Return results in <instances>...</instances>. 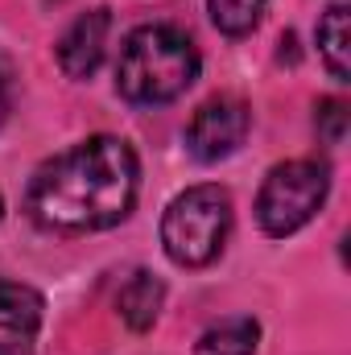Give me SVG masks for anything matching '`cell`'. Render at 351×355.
Wrapping results in <instances>:
<instances>
[{
  "mask_svg": "<svg viewBox=\"0 0 351 355\" xmlns=\"http://www.w3.org/2000/svg\"><path fill=\"white\" fill-rule=\"evenodd\" d=\"M42 314H46V302H42V293L33 285L0 277V331L33 335L42 327Z\"/></svg>",
  "mask_w": 351,
  "mask_h": 355,
  "instance_id": "obj_8",
  "label": "cell"
},
{
  "mask_svg": "<svg viewBox=\"0 0 351 355\" xmlns=\"http://www.w3.org/2000/svg\"><path fill=\"white\" fill-rule=\"evenodd\" d=\"M0 355H29V343H0Z\"/></svg>",
  "mask_w": 351,
  "mask_h": 355,
  "instance_id": "obj_14",
  "label": "cell"
},
{
  "mask_svg": "<svg viewBox=\"0 0 351 355\" xmlns=\"http://www.w3.org/2000/svg\"><path fill=\"white\" fill-rule=\"evenodd\" d=\"M0 215H4V202H0Z\"/></svg>",
  "mask_w": 351,
  "mask_h": 355,
  "instance_id": "obj_15",
  "label": "cell"
},
{
  "mask_svg": "<svg viewBox=\"0 0 351 355\" xmlns=\"http://www.w3.org/2000/svg\"><path fill=\"white\" fill-rule=\"evenodd\" d=\"M198 50L174 25H141L124 37L116 58V91L128 103H170L198 79Z\"/></svg>",
  "mask_w": 351,
  "mask_h": 355,
  "instance_id": "obj_2",
  "label": "cell"
},
{
  "mask_svg": "<svg viewBox=\"0 0 351 355\" xmlns=\"http://www.w3.org/2000/svg\"><path fill=\"white\" fill-rule=\"evenodd\" d=\"M137 186H141V166L132 145L99 132L37 166L25 190V211L46 232L62 236L103 232L128 219Z\"/></svg>",
  "mask_w": 351,
  "mask_h": 355,
  "instance_id": "obj_1",
  "label": "cell"
},
{
  "mask_svg": "<svg viewBox=\"0 0 351 355\" xmlns=\"http://www.w3.org/2000/svg\"><path fill=\"white\" fill-rule=\"evenodd\" d=\"M318 54L331 71V79L348 83L351 79V67H348V54H351V33H348V4H331L318 21Z\"/></svg>",
  "mask_w": 351,
  "mask_h": 355,
  "instance_id": "obj_9",
  "label": "cell"
},
{
  "mask_svg": "<svg viewBox=\"0 0 351 355\" xmlns=\"http://www.w3.org/2000/svg\"><path fill=\"white\" fill-rule=\"evenodd\" d=\"M327 190H331V170L314 157H293V162L273 166L261 194H257L261 232L273 236V240H285V236L302 232L318 215V207L327 202Z\"/></svg>",
  "mask_w": 351,
  "mask_h": 355,
  "instance_id": "obj_4",
  "label": "cell"
},
{
  "mask_svg": "<svg viewBox=\"0 0 351 355\" xmlns=\"http://www.w3.org/2000/svg\"><path fill=\"white\" fill-rule=\"evenodd\" d=\"M264 8H268V0H207V12H211L215 29L228 33V37L252 33L261 25Z\"/></svg>",
  "mask_w": 351,
  "mask_h": 355,
  "instance_id": "obj_11",
  "label": "cell"
},
{
  "mask_svg": "<svg viewBox=\"0 0 351 355\" xmlns=\"http://www.w3.org/2000/svg\"><path fill=\"white\" fill-rule=\"evenodd\" d=\"M257 343H261L257 318H228L198 335L194 355H257Z\"/></svg>",
  "mask_w": 351,
  "mask_h": 355,
  "instance_id": "obj_10",
  "label": "cell"
},
{
  "mask_svg": "<svg viewBox=\"0 0 351 355\" xmlns=\"http://www.w3.org/2000/svg\"><path fill=\"white\" fill-rule=\"evenodd\" d=\"M232 236V198L223 186H190L162 215V248L178 268H207Z\"/></svg>",
  "mask_w": 351,
  "mask_h": 355,
  "instance_id": "obj_3",
  "label": "cell"
},
{
  "mask_svg": "<svg viewBox=\"0 0 351 355\" xmlns=\"http://www.w3.org/2000/svg\"><path fill=\"white\" fill-rule=\"evenodd\" d=\"M248 128H252L248 103L236 99V95H215V99H207L190 116V124H186V149L198 162H223V157H232L244 145Z\"/></svg>",
  "mask_w": 351,
  "mask_h": 355,
  "instance_id": "obj_5",
  "label": "cell"
},
{
  "mask_svg": "<svg viewBox=\"0 0 351 355\" xmlns=\"http://www.w3.org/2000/svg\"><path fill=\"white\" fill-rule=\"evenodd\" d=\"M162 302H166V285L162 277L153 272H132V281L120 289L116 306H120V318L132 327V331H149L162 314Z\"/></svg>",
  "mask_w": 351,
  "mask_h": 355,
  "instance_id": "obj_7",
  "label": "cell"
},
{
  "mask_svg": "<svg viewBox=\"0 0 351 355\" xmlns=\"http://www.w3.org/2000/svg\"><path fill=\"white\" fill-rule=\"evenodd\" d=\"M8 120V62L0 54V124Z\"/></svg>",
  "mask_w": 351,
  "mask_h": 355,
  "instance_id": "obj_13",
  "label": "cell"
},
{
  "mask_svg": "<svg viewBox=\"0 0 351 355\" xmlns=\"http://www.w3.org/2000/svg\"><path fill=\"white\" fill-rule=\"evenodd\" d=\"M314 124H318V137H323L327 145H343V141H348V128H351V107L343 99H323Z\"/></svg>",
  "mask_w": 351,
  "mask_h": 355,
  "instance_id": "obj_12",
  "label": "cell"
},
{
  "mask_svg": "<svg viewBox=\"0 0 351 355\" xmlns=\"http://www.w3.org/2000/svg\"><path fill=\"white\" fill-rule=\"evenodd\" d=\"M112 33V12L108 8H87L83 17L71 21V29L58 37V67L67 79H91L103 62Z\"/></svg>",
  "mask_w": 351,
  "mask_h": 355,
  "instance_id": "obj_6",
  "label": "cell"
}]
</instances>
